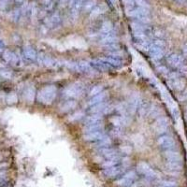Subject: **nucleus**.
I'll use <instances>...</instances> for the list:
<instances>
[{
	"instance_id": "obj_24",
	"label": "nucleus",
	"mask_w": 187,
	"mask_h": 187,
	"mask_svg": "<svg viewBox=\"0 0 187 187\" xmlns=\"http://www.w3.org/2000/svg\"><path fill=\"white\" fill-rule=\"evenodd\" d=\"M116 38H113V37H111V38H110V37H107V38H105L103 40L101 41V43L102 44H104V45H106V46H108V45H111V44H114V43H116Z\"/></svg>"
},
{
	"instance_id": "obj_8",
	"label": "nucleus",
	"mask_w": 187,
	"mask_h": 187,
	"mask_svg": "<svg viewBox=\"0 0 187 187\" xmlns=\"http://www.w3.org/2000/svg\"><path fill=\"white\" fill-rule=\"evenodd\" d=\"M150 55L151 56V58L154 60H160L164 56V50L163 48H160L158 46H153L151 47L150 49Z\"/></svg>"
},
{
	"instance_id": "obj_3",
	"label": "nucleus",
	"mask_w": 187,
	"mask_h": 187,
	"mask_svg": "<svg viewBox=\"0 0 187 187\" xmlns=\"http://www.w3.org/2000/svg\"><path fill=\"white\" fill-rule=\"evenodd\" d=\"M83 92V86L82 84L78 83V84H72V85L68 86L65 91V94L68 97H80L82 93Z\"/></svg>"
},
{
	"instance_id": "obj_28",
	"label": "nucleus",
	"mask_w": 187,
	"mask_h": 187,
	"mask_svg": "<svg viewBox=\"0 0 187 187\" xmlns=\"http://www.w3.org/2000/svg\"><path fill=\"white\" fill-rule=\"evenodd\" d=\"M80 113V112H78V113H75V114H74V115L72 116V118H71V119H69V120H70V121H71V120L73 121V120H75V119H80V118H82V116H78Z\"/></svg>"
},
{
	"instance_id": "obj_22",
	"label": "nucleus",
	"mask_w": 187,
	"mask_h": 187,
	"mask_svg": "<svg viewBox=\"0 0 187 187\" xmlns=\"http://www.w3.org/2000/svg\"><path fill=\"white\" fill-rule=\"evenodd\" d=\"M94 65L97 66V68L100 69V70H108L109 66L107 63H103V62H100V61H94Z\"/></svg>"
},
{
	"instance_id": "obj_7",
	"label": "nucleus",
	"mask_w": 187,
	"mask_h": 187,
	"mask_svg": "<svg viewBox=\"0 0 187 187\" xmlns=\"http://www.w3.org/2000/svg\"><path fill=\"white\" fill-rule=\"evenodd\" d=\"M168 84L170 85L172 89L182 91L185 86V80L182 79V78H178V79H175V80H170L168 82Z\"/></svg>"
},
{
	"instance_id": "obj_12",
	"label": "nucleus",
	"mask_w": 187,
	"mask_h": 187,
	"mask_svg": "<svg viewBox=\"0 0 187 187\" xmlns=\"http://www.w3.org/2000/svg\"><path fill=\"white\" fill-rule=\"evenodd\" d=\"M109 106L108 103H105V102H100V103L96 104L95 106H93L91 111L93 113H100L101 111H104V110Z\"/></svg>"
},
{
	"instance_id": "obj_15",
	"label": "nucleus",
	"mask_w": 187,
	"mask_h": 187,
	"mask_svg": "<svg viewBox=\"0 0 187 187\" xmlns=\"http://www.w3.org/2000/svg\"><path fill=\"white\" fill-rule=\"evenodd\" d=\"M76 106H77V103H76L75 101H68V102H66V103L61 107V111L62 112L68 111L71 110V109L75 108Z\"/></svg>"
},
{
	"instance_id": "obj_21",
	"label": "nucleus",
	"mask_w": 187,
	"mask_h": 187,
	"mask_svg": "<svg viewBox=\"0 0 187 187\" xmlns=\"http://www.w3.org/2000/svg\"><path fill=\"white\" fill-rule=\"evenodd\" d=\"M101 153H103V154L106 155L107 157L112 158L113 156H115L116 151L113 149H108V148H104V149L101 150Z\"/></svg>"
},
{
	"instance_id": "obj_27",
	"label": "nucleus",
	"mask_w": 187,
	"mask_h": 187,
	"mask_svg": "<svg viewBox=\"0 0 187 187\" xmlns=\"http://www.w3.org/2000/svg\"><path fill=\"white\" fill-rule=\"evenodd\" d=\"M157 70L159 71L160 73H163V74H168V70L167 68H165V66H159V68H157Z\"/></svg>"
},
{
	"instance_id": "obj_18",
	"label": "nucleus",
	"mask_w": 187,
	"mask_h": 187,
	"mask_svg": "<svg viewBox=\"0 0 187 187\" xmlns=\"http://www.w3.org/2000/svg\"><path fill=\"white\" fill-rule=\"evenodd\" d=\"M111 144V139L110 137L108 136H105L103 139H100V140H97V146H99V147H102V146H108Z\"/></svg>"
},
{
	"instance_id": "obj_13",
	"label": "nucleus",
	"mask_w": 187,
	"mask_h": 187,
	"mask_svg": "<svg viewBox=\"0 0 187 187\" xmlns=\"http://www.w3.org/2000/svg\"><path fill=\"white\" fill-rule=\"evenodd\" d=\"M102 129V125L100 122L93 123V125H86L85 128H84V133H90V132H94V131H98V130Z\"/></svg>"
},
{
	"instance_id": "obj_6",
	"label": "nucleus",
	"mask_w": 187,
	"mask_h": 187,
	"mask_svg": "<svg viewBox=\"0 0 187 187\" xmlns=\"http://www.w3.org/2000/svg\"><path fill=\"white\" fill-rule=\"evenodd\" d=\"M106 135L102 133L100 130L98 131H94V132H90V133H85L83 135V139L87 140V141H92V140H95V141H97V140L102 139Z\"/></svg>"
},
{
	"instance_id": "obj_20",
	"label": "nucleus",
	"mask_w": 187,
	"mask_h": 187,
	"mask_svg": "<svg viewBox=\"0 0 187 187\" xmlns=\"http://www.w3.org/2000/svg\"><path fill=\"white\" fill-rule=\"evenodd\" d=\"M102 90H103V85H97V86H95L92 88V90L90 91V93L89 95L91 97H95V96H97V95H98L99 93H101Z\"/></svg>"
},
{
	"instance_id": "obj_10",
	"label": "nucleus",
	"mask_w": 187,
	"mask_h": 187,
	"mask_svg": "<svg viewBox=\"0 0 187 187\" xmlns=\"http://www.w3.org/2000/svg\"><path fill=\"white\" fill-rule=\"evenodd\" d=\"M102 118H103V113H95V114L91 115V116H89V117L86 118L85 123H86V125H93V123L100 122V120Z\"/></svg>"
},
{
	"instance_id": "obj_23",
	"label": "nucleus",
	"mask_w": 187,
	"mask_h": 187,
	"mask_svg": "<svg viewBox=\"0 0 187 187\" xmlns=\"http://www.w3.org/2000/svg\"><path fill=\"white\" fill-rule=\"evenodd\" d=\"M7 101H8L9 104H13V103H16L18 101V97H17L16 94H9L8 97H7Z\"/></svg>"
},
{
	"instance_id": "obj_11",
	"label": "nucleus",
	"mask_w": 187,
	"mask_h": 187,
	"mask_svg": "<svg viewBox=\"0 0 187 187\" xmlns=\"http://www.w3.org/2000/svg\"><path fill=\"white\" fill-rule=\"evenodd\" d=\"M3 57L7 62H11L13 64H16L17 61H18V57L9 50H5L4 54H3Z\"/></svg>"
},
{
	"instance_id": "obj_9",
	"label": "nucleus",
	"mask_w": 187,
	"mask_h": 187,
	"mask_svg": "<svg viewBox=\"0 0 187 187\" xmlns=\"http://www.w3.org/2000/svg\"><path fill=\"white\" fill-rule=\"evenodd\" d=\"M107 96H108V92H101V93L97 95V96L93 97V98H92L89 102V105L94 106L96 104L100 103V102H102L106 97H107Z\"/></svg>"
},
{
	"instance_id": "obj_16",
	"label": "nucleus",
	"mask_w": 187,
	"mask_h": 187,
	"mask_svg": "<svg viewBox=\"0 0 187 187\" xmlns=\"http://www.w3.org/2000/svg\"><path fill=\"white\" fill-rule=\"evenodd\" d=\"M166 156H167L169 160L176 161L180 158V154H179V153H177V151H174L172 150H168L167 153H166Z\"/></svg>"
},
{
	"instance_id": "obj_25",
	"label": "nucleus",
	"mask_w": 187,
	"mask_h": 187,
	"mask_svg": "<svg viewBox=\"0 0 187 187\" xmlns=\"http://www.w3.org/2000/svg\"><path fill=\"white\" fill-rule=\"evenodd\" d=\"M43 63L46 66H52L54 65V60H52V58H49V57H45Z\"/></svg>"
},
{
	"instance_id": "obj_5",
	"label": "nucleus",
	"mask_w": 187,
	"mask_h": 187,
	"mask_svg": "<svg viewBox=\"0 0 187 187\" xmlns=\"http://www.w3.org/2000/svg\"><path fill=\"white\" fill-rule=\"evenodd\" d=\"M168 127V120L166 117H161L155 122L153 128L156 131L157 134H162L167 131V129Z\"/></svg>"
},
{
	"instance_id": "obj_26",
	"label": "nucleus",
	"mask_w": 187,
	"mask_h": 187,
	"mask_svg": "<svg viewBox=\"0 0 187 187\" xmlns=\"http://www.w3.org/2000/svg\"><path fill=\"white\" fill-rule=\"evenodd\" d=\"M2 77L6 78V79H9L10 77H11V72L8 71V70H1V72H0Z\"/></svg>"
},
{
	"instance_id": "obj_17",
	"label": "nucleus",
	"mask_w": 187,
	"mask_h": 187,
	"mask_svg": "<svg viewBox=\"0 0 187 187\" xmlns=\"http://www.w3.org/2000/svg\"><path fill=\"white\" fill-rule=\"evenodd\" d=\"M25 98H26V100L29 101V102H32L35 99V90H34L33 87H29L26 90Z\"/></svg>"
},
{
	"instance_id": "obj_2",
	"label": "nucleus",
	"mask_w": 187,
	"mask_h": 187,
	"mask_svg": "<svg viewBox=\"0 0 187 187\" xmlns=\"http://www.w3.org/2000/svg\"><path fill=\"white\" fill-rule=\"evenodd\" d=\"M157 144L160 147L164 148L167 150H172L176 146V142L174 139L168 135H163L161 136L157 140Z\"/></svg>"
},
{
	"instance_id": "obj_1",
	"label": "nucleus",
	"mask_w": 187,
	"mask_h": 187,
	"mask_svg": "<svg viewBox=\"0 0 187 187\" xmlns=\"http://www.w3.org/2000/svg\"><path fill=\"white\" fill-rule=\"evenodd\" d=\"M56 96V87L54 85H49L38 92V100L44 104H50L55 98Z\"/></svg>"
},
{
	"instance_id": "obj_19",
	"label": "nucleus",
	"mask_w": 187,
	"mask_h": 187,
	"mask_svg": "<svg viewBox=\"0 0 187 187\" xmlns=\"http://www.w3.org/2000/svg\"><path fill=\"white\" fill-rule=\"evenodd\" d=\"M104 61H107V64L109 65H112V66H122V62L121 61H119V60H117L116 58H104L103 59Z\"/></svg>"
},
{
	"instance_id": "obj_29",
	"label": "nucleus",
	"mask_w": 187,
	"mask_h": 187,
	"mask_svg": "<svg viewBox=\"0 0 187 187\" xmlns=\"http://www.w3.org/2000/svg\"><path fill=\"white\" fill-rule=\"evenodd\" d=\"M182 52H183V55H184L185 57H186V56H187V43H186L184 46H183Z\"/></svg>"
},
{
	"instance_id": "obj_14",
	"label": "nucleus",
	"mask_w": 187,
	"mask_h": 187,
	"mask_svg": "<svg viewBox=\"0 0 187 187\" xmlns=\"http://www.w3.org/2000/svg\"><path fill=\"white\" fill-rule=\"evenodd\" d=\"M23 54H24V55H25L28 59H32V60H34L35 58L37 57V52H35V50H34L33 48L29 47V46H28V47L24 48Z\"/></svg>"
},
{
	"instance_id": "obj_4",
	"label": "nucleus",
	"mask_w": 187,
	"mask_h": 187,
	"mask_svg": "<svg viewBox=\"0 0 187 187\" xmlns=\"http://www.w3.org/2000/svg\"><path fill=\"white\" fill-rule=\"evenodd\" d=\"M167 61L169 64V66H173V68H181L183 66L184 64V59H183L182 56L178 55V54H170L167 58Z\"/></svg>"
}]
</instances>
